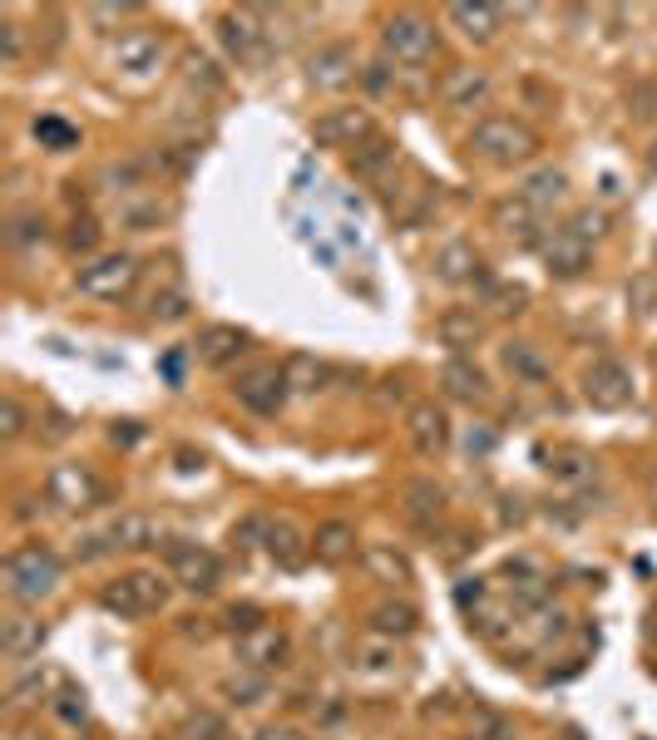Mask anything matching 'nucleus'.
<instances>
[{
    "label": "nucleus",
    "mask_w": 657,
    "mask_h": 740,
    "mask_svg": "<svg viewBox=\"0 0 657 740\" xmlns=\"http://www.w3.org/2000/svg\"><path fill=\"white\" fill-rule=\"evenodd\" d=\"M499 20H505L499 5H469V0H455V5H450V25H460V35L479 39V45H489V39L499 35Z\"/></svg>",
    "instance_id": "nucleus-24"
},
{
    "label": "nucleus",
    "mask_w": 657,
    "mask_h": 740,
    "mask_svg": "<svg viewBox=\"0 0 657 740\" xmlns=\"http://www.w3.org/2000/svg\"><path fill=\"white\" fill-rule=\"evenodd\" d=\"M435 276L440 282H469V276H479V252L469 242H445L435 252Z\"/></svg>",
    "instance_id": "nucleus-28"
},
{
    "label": "nucleus",
    "mask_w": 657,
    "mask_h": 740,
    "mask_svg": "<svg viewBox=\"0 0 657 740\" xmlns=\"http://www.w3.org/2000/svg\"><path fill=\"white\" fill-rule=\"evenodd\" d=\"M495 223H499V232H509L514 237V242H544V237H539V227H544V217L534 213V207L524 203V197H505V203L495 207Z\"/></svg>",
    "instance_id": "nucleus-26"
},
{
    "label": "nucleus",
    "mask_w": 657,
    "mask_h": 740,
    "mask_svg": "<svg viewBox=\"0 0 657 740\" xmlns=\"http://www.w3.org/2000/svg\"><path fill=\"white\" fill-rule=\"evenodd\" d=\"M60 696V671H50V667H31V671H21V676L11 681V691H5V701H11L15 710H25V706H45V701H55Z\"/></svg>",
    "instance_id": "nucleus-23"
},
{
    "label": "nucleus",
    "mask_w": 657,
    "mask_h": 740,
    "mask_svg": "<svg viewBox=\"0 0 657 740\" xmlns=\"http://www.w3.org/2000/svg\"><path fill=\"white\" fill-rule=\"evenodd\" d=\"M653 503H657V479H653Z\"/></svg>",
    "instance_id": "nucleus-55"
},
{
    "label": "nucleus",
    "mask_w": 657,
    "mask_h": 740,
    "mask_svg": "<svg viewBox=\"0 0 657 740\" xmlns=\"http://www.w3.org/2000/svg\"><path fill=\"white\" fill-rule=\"evenodd\" d=\"M189 79L203 89H223V75L213 69V59H203V55H189Z\"/></svg>",
    "instance_id": "nucleus-49"
},
{
    "label": "nucleus",
    "mask_w": 657,
    "mask_h": 740,
    "mask_svg": "<svg viewBox=\"0 0 657 740\" xmlns=\"http://www.w3.org/2000/svg\"><path fill=\"white\" fill-rule=\"evenodd\" d=\"M268 553L277 558V568H302V558L311 553V543H302V533L292 528L287 519H272V533H268Z\"/></svg>",
    "instance_id": "nucleus-29"
},
{
    "label": "nucleus",
    "mask_w": 657,
    "mask_h": 740,
    "mask_svg": "<svg viewBox=\"0 0 657 740\" xmlns=\"http://www.w3.org/2000/svg\"><path fill=\"white\" fill-rule=\"evenodd\" d=\"M5 242H11V247H41V242H50V217L35 213V207L11 213V223H5Z\"/></svg>",
    "instance_id": "nucleus-34"
},
{
    "label": "nucleus",
    "mask_w": 657,
    "mask_h": 740,
    "mask_svg": "<svg viewBox=\"0 0 657 740\" xmlns=\"http://www.w3.org/2000/svg\"><path fill=\"white\" fill-rule=\"evenodd\" d=\"M440 385H445L450 400H465V405H485V400H489V380H485V371H479L475 361H465V355L445 361V371H440Z\"/></svg>",
    "instance_id": "nucleus-22"
},
{
    "label": "nucleus",
    "mask_w": 657,
    "mask_h": 740,
    "mask_svg": "<svg viewBox=\"0 0 657 740\" xmlns=\"http://www.w3.org/2000/svg\"><path fill=\"white\" fill-rule=\"evenodd\" d=\"M104 543L114 553H144V548H159V523L149 513H120V519L104 528Z\"/></svg>",
    "instance_id": "nucleus-21"
},
{
    "label": "nucleus",
    "mask_w": 657,
    "mask_h": 740,
    "mask_svg": "<svg viewBox=\"0 0 657 740\" xmlns=\"http://www.w3.org/2000/svg\"><path fill=\"white\" fill-rule=\"evenodd\" d=\"M45 440H55V444H60V440H70V420H65L60 410H55V414H45Z\"/></svg>",
    "instance_id": "nucleus-52"
},
{
    "label": "nucleus",
    "mask_w": 657,
    "mask_h": 740,
    "mask_svg": "<svg viewBox=\"0 0 657 740\" xmlns=\"http://www.w3.org/2000/svg\"><path fill=\"white\" fill-rule=\"evenodd\" d=\"M163 59V35L154 30H124L120 45H114V69L124 75H154Z\"/></svg>",
    "instance_id": "nucleus-19"
},
{
    "label": "nucleus",
    "mask_w": 657,
    "mask_h": 740,
    "mask_svg": "<svg viewBox=\"0 0 657 740\" xmlns=\"http://www.w3.org/2000/svg\"><path fill=\"white\" fill-rule=\"evenodd\" d=\"M653 371H657V351H653Z\"/></svg>",
    "instance_id": "nucleus-56"
},
{
    "label": "nucleus",
    "mask_w": 657,
    "mask_h": 740,
    "mask_svg": "<svg viewBox=\"0 0 657 740\" xmlns=\"http://www.w3.org/2000/svg\"><path fill=\"white\" fill-rule=\"evenodd\" d=\"M248 351H252V335L242 331V326H228V321L203 326V331H199V341H193V355H199L203 365H213V371L233 365L238 355H248Z\"/></svg>",
    "instance_id": "nucleus-15"
},
{
    "label": "nucleus",
    "mask_w": 657,
    "mask_h": 740,
    "mask_svg": "<svg viewBox=\"0 0 657 740\" xmlns=\"http://www.w3.org/2000/svg\"><path fill=\"white\" fill-rule=\"evenodd\" d=\"M45 637H50V627H45L41 617H31V612H15V617L0 622V651H5V661L41 657Z\"/></svg>",
    "instance_id": "nucleus-18"
},
{
    "label": "nucleus",
    "mask_w": 657,
    "mask_h": 740,
    "mask_svg": "<svg viewBox=\"0 0 657 740\" xmlns=\"http://www.w3.org/2000/svg\"><path fill=\"white\" fill-rule=\"evenodd\" d=\"M311 553H317V562H327V568H337V562H347L351 553H356V528H351L347 519H331V523H321V528L311 533Z\"/></svg>",
    "instance_id": "nucleus-25"
},
{
    "label": "nucleus",
    "mask_w": 657,
    "mask_h": 740,
    "mask_svg": "<svg viewBox=\"0 0 657 740\" xmlns=\"http://www.w3.org/2000/svg\"><path fill=\"white\" fill-rule=\"evenodd\" d=\"M134 282H139V262L129 252H100L90 266H80L75 292L90 301H120V296H129Z\"/></svg>",
    "instance_id": "nucleus-5"
},
{
    "label": "nucleus",
    "mask_w": 657,
    "mask_h": 740,
    "mask_svg": "<svg viewBox=\"0 0 657 740\" xmlns=\"http://www.w3.org/2000/svg\"><path fill=\"white\" fill-rule=\"evenodd\" d=\"M574 227L578 237H584V242H593V237H603V227H608V217L603 213H593V207H584V213H574Z\"/></svg>",
    "instance_id": "nucleus-48"
},
{
    "label": "nucleus",
    "mask_w": 657,
    "mask_h": 740,
    "mask_svg": "<svg viewBox=\"0 0 657 740\" xmlns=\"http://www.w3.org/2000/svg\"><path fill=\"white\" fill-rule=\"evenodd\" d=\"M163 217H169V203H159V197H144V203H129L120 213V223L129 227V232H149V227H159Z\"/></svg>",
    "instance_id": "nucleus-37"
},
{
    "label": "nucleus",
    "mask_w": 657,
    "mask_h": 740,
    "mask_svg": "<svg viewBox=\"0 0 657 740\" xmlns=\"http://www.w3.org/2000/svg\"><path fill=\"white\" fill-rule=\"evenodd\" d=\"M223 627H233L242 637V631H258V627H268V622H262V607H252V602H233L228 612H223Z\"/></svg>",
    "instance_id": "nucleus-44"
},
{
    "label": "nucleus",
    "mask_w": 657,
    "mask_h": 740,
    "mask_svg": "<svg viewBox=\"0 0 657 740\" xmlns=\"http://www.w3.org/2000/svg\"><path fill=\"white\" fill-rule=\"evenodd\" d=\"M435 331H440V341H445L450 351L465 355L469 345H475L479 335H485V326H479V316H475V311H445V316L435 321Z\"/></svg>",
    "instance_id": "nucleus-30"
},
{
    "label": "nucleus",
    "mask_w": 657,
    "mask_h": 740,
    "mask_svg": "<svg viewBox=\"0 0 657 740\" xmlns=\"http://www.w3.org/2000/svg\"><path fill=\"white\" fill-rule=\"evenodd\" d=\"M45 499L55 509H94V503H104V483L94 479L90 464H55L45 479Z\"/></svg>",
    "instance_id": "nucleus-7"
},
{
    "label": "nucleus",
    "mask_w": 657,
    "mask_h": 740,
    "mask_svg": "<svg viewBox=\"0 0 657 740\" xmlns=\"http://www.w3.org/2000/svg\"><path fill=\"white\" fill-rule=\"evenodd\" d=\"M514 197H524L539 217H548L554 207L568 203V173H564V168H554V163L534 168V173H524V183L514 187Z\"/></svg>",
    "instance_id": "nucleus-17"
},
{
    "label": "nucleus",
    "mask_w": 657,
    "mask_h": 740,
    "mask_svg": "<svg viewBox=\"0 0 657 740\" xmlns=\"http://www.w3.org/2000/svg\"><path fill=\"white\" fill-rule=\"evenodd\" d=\"M489 89H495L489 69L455 65V69H445V79H440V104L445 109H479L489 99Z\"/></svg>",
    "instance_id": "nucleus-16"
},
{
    "label": "nucleus",
    "mask_w": 657,
    "mask_h": 740,
    "mask_svg": "<svg viewBox=\"0 0 657 740\" xmlns=\"http://www.w3.org/2000/svg\"><path fill=\"white\" fill-rule=\"evenodd\" d=\"M539 252H544L548 276H564V282H568V276H584L588 262H593V247H588L574 227H554V232H544Z\"/></svg>",
    "instance_id": "nucleus-12"
},
{
    "label": "nucleus",
    "mask_w": 657,
    "mask_h": 740,
    "mask_svg": "<svg viewBox=\"0 0 657 740\" xmlns=\"http://www.w3.org/2000/svg\"><path fill=\"white\" fill-rule=\"evenodd\" d=\"M163 602H169V578L154 572V568L120 572V578L104 582V592H100V607L114 612V617H124V622H139V617H149V612H163Z\"/></svg>",
    "instance_id": "nucleus-3"
},
{
    "label": "nucleus",
    "mask_w": 657,
    "mask_h": 740,
    "mask_svg": "<svg viewBox=\"0 0 657 740\" xmlns=\"http://www.w3.org/2000/svg\"><path fill=\"white\" fill-rule=\"evenodd\" d=\"M5 592H11V602H21V607H41L45 597H55L65 582V562L55 558L45 543H25V548L5 553Z\"/></svg>",
    "instance_id": "nucleus-1"
},
{
    "label": "nucleus",
    "mask_w": 657,
    "mask_h": 740,
    "mask_svg": "<svg viewBox=\"0 0 657 740\" xmlns=\"http://www.w3.org/2000/svg\"><path fill=\"white\" fill-rule=\"evenodd\" d=\"M149 316H154V321H163V326H179L183 316H189V292H183V286H169V292H154Z\"/></svg>",
    "instance_id": "nucleus-38"
},
{
    "label": "nucleus",
    "mask_w": 657,
    "mask_h": 740,
    "mask_svg": "<svg viewBox=\"0 0 657 740\" xmlns=\"http://www.w3.org/2000/svg\"><path fill=\"white\" fill-rule=\"evenodd\" d=\"M282 371H287V385H292V390H302V395L327 390V380H331V365L317 361V355H292Z\"/></svg>",
    "instance_id": "nucleus-33"
},
{
    "label": "nucleus",
    "mask_w": 657,
    "mask_h": 740,
    "mask_svg": "<svg viewBox=\"0 0 657 740\" xmlns=\"http://www.w3.org/2000/svg\"><path fill=\"white\" fill-rule=\"evenodd\" d=\"M223 691H228L238 706H258V701L268 696V676H258V671H242V676L223 681Z\"/></svg>",
    "instance_id": "nucleus-40"
},
{
    "label": "nucleus",
    "mask_w": 657,
    "mask_h": 740,
    "mask_svg": "<svg viewBox=\"0 0 657 740\" xmlns=\"http://www.w3.org/2000/svg\"><path fill=\"white\" fill-rule=\"evenodd\" d=\"M406 513L416 523H435L440 513H445V489H440L435 479H416L406 489Z\"/></svg>",
    "instance_id": "nucleus-32"
},
{
    "label": "nucleus",
    "mask_w": 657,
    "mask_h": 740,
    "mask_svg": "<svg viewBox=\"0 0 657 740\" xmlns=\"http://www.w3.org/2000/svg\"><path fill=\"white\" fill-rule=\"evenodd\" d=\"M35 138H45L50 148H75L80 144V134H75L70 124H60V118H41V124H35Z\"/></svg>",
    "instance_id": "nucleus-46"
},
{
    "label": "nucleus",
    "mask_w": 657,
    "mask_h": 740,
    "mask_svg": "<svg viewBox=\"0 0 657 740\" xmlns=\"http://www.w3.org/2000/svg\"><path fill=\"white\" fill-rule=\"evenodd\" d=\"M0 39H5V65H15V59H21V49H25L21 25H15V20H5V25H0Z\"/></svg>",
    "instance_id": "nucleus-50"
},
{
    "label": "nucleus",
    "mask_w": 657,
    "mask_h": 740,
    "mask_svg": "<svg viewBox=\"0 0 657 740\" xmlns=\"http://www.w3.org/2000/svg\"><path fill=\"white\" fill-rule=\"evenodd\" d=\"M311 138H317L321 148H361L376 138V118H371V109L351 104V109H327V114L311 124Z\"/></svg>",
    "instance_id": "nucleus-8"
},
{
    "label": "nucleus",
    "mask_w": 657,
    "mask_h": 740,
    "mask_svg": "<svg viewBox=\"0 0 657 740\" xmlns=\"http://www.w3.org/2000/svg\"><path fill=\"white\" fill-rule=\"evenodd\" d=\"M55 716L70 720V726H84V716H90V706H84V691L60 686V696H55Z\"/></svg>",
    "instance_id": "nucleus-45"
},
{
    "label": "nucleus",
    "mask_w": 657,
    "mask_h": 740,
    "mask_svg": "<svg viewBox=\"0 0 657 740\" xmlns=\"http://www.w3.org/2000/svg\"><path fill=\"white\" fill-rule=\"evenodd\" d=\"M647 168H653V173H657V153H653V158H647Z\"/></svg>",
    "instance_id": "nucleus-54"
},
{
    "label": "nucleus",
    "mask_w": 657,
    "mask_h": 740,
    "mask_svg": "<svg viewBox=\"0 0 657 740\" xmlns=\"http://www.w3.org/2000/svg\"><path fill=\"white\" fill-rule=\"evenodd\" d=\"M287 657H292V637L282 627L242 631V637L233 641V661H238V671H258V676H268V671L287 667Z\"/></svg>",
    "instance_id": "nucleus-6"
},
{
    "label": "nucleus",
    "mask_w": 657,
    "mask_h": 740,
    "mask_svg": "<svg viewBox=\"0 0 657 740\" xmlns=\"http://www.w3.org/2000/svg\"><path fill=\"white\" fill-rule=\"evenodd\" d=\"M287 371L282 365H252L248 375H238V385H233V395H238L242 410L252 414H277L282 405H287Z\"/></svg>",
    "instance_id": "nucleus-9"
},
{
    "label": "nucleus",
    "mask_w": 657,
    "mask_h": 740,
    "mask_svg": "<svg viewBox=\"0 0 657 740\" xmlns=\"http://www.w3.org/2000/svg\"><path fill=\"white\" fill-rule=\"evenodd\" d=\"M396 158H400V148L390 144V138H371V144H361L356 153H351V173L356 178H381L386 168H396Z\"/></svg>",
    "instance_id": "nucleus-31"
},
{
    "label": "nucleus",
    "mask_w": 657,
    "mask_h": 740,
    "mask_svg": "<svg viewBox=\"0 0 657 740\" xmlns=\"http://www.w3.org/2000/svg\"><path fill=\"white\" fill-rule=\"evenodd\" d=\"M65 247H70L75 257H80V252H94V247H100V223H94V217H75L70 232H65Z\"/></svg>",
    "instance_id": "nucleus-42"
},
{
    "label": "nucleus",
    "mask_w": 657,
    "mask_h": 740,
    "mask_svg": "<svg viewBox=\"0 0 657 740\" xmlns=\"http://www.w3.org/2000/svg\"><path fill=\"white\" fill-rule=\"evenodd\" d=\"M356 79V49L351 45H321L317 55L307 59V84L321 89V94H337Z\"/></svg>",
    "instance_id": "nucleus-14"
},
{
    "label": "nucleus",
    "mask_w": 657,
    "mask_h": 740,
    "mask_svg": "<svg viewBox=\"0 0 657 740\" xmlns=\"http://www.w3.org/2000/svg\"><path fill=\"white\" fill-rule=\"evenodd\" d=\"M469 148H475L485 163H499V168H514L524 158L539 153V134L524 124V118H509V114H489L469 128Z\"/></svg>",
    "instance_id": "nucleus-2"
},
{
    "label": "nucleus",
    "mask_w": 657,
    "mask_h": 740,
    "mask_svg": "<svg viewBox=\"0 0 657 740\" xmlns=\"http://www.w3.org/2000/svg\"><path fill=\"white\" fill-rule=\"evenodd\" d=\"M554 474L558 479H568V483H578V479H593V464H588V454H564V459L554 464Z\"/></svg>",
    "instance_id": "nucleus-47"
},
{
    "label": "nucleus",
    "mask_w": 657,
    "mask_h": 740,
    "mask_svg": "<svg viewBox=\"0 0 657 740\" xmlns=\"http://www.w3.org/2000/svg\"><path fill=\"white\" fill-rule=\"evenodd\" d=\"M169 568H173V582L189 592H213L223 582V558L213 548H203V543H173Z\"/></svg>",
    "instance_id": "nucleus-10"
},
{
    "label": "nucleus",
    "mask_w": 657,
    "mask_h": 740,
    "mask_svg": "<svg viewBox=\"0 0 657 740\" xmlns=\"http://www.w3.org/2000/svg\"><path fill=\"white\" fill-rule=\"evenodd\" d=\"M381 45H386V55L396 59V65H430V55H435L440 35L435 25H430L420 10H396V15L381 25Z\"/></svg>",
    "instance_id": "nucleus-4"
},
{
    "label": "nucleus",
    "mask_w": 657,
    "mask_h": 740,
    "mask_svg": "<svg viewBox=\"0 0 657 740\" xmlns=\"http://www.w3.org/2000/svg\"><path fill=\"white\" fill-rule=\"evenodd\" d=\"M252 740H307L302 730H292V726H268V730H258Z\"/></svg>",
    "instance_id": "nucleus-53"
},
{
    "label": "nucleus",
    "mask_w": 657,
    "mask_h": 740,
    "mask_svg": "<svg viewBox=\"0 0 657 740\" xmlns=\"http://www.w3.org/2000/svg\"><path fill=\"white\" fill-rule=\"evenodd\" d=\"M505 365L514 371V380H529V385H544L548 380V361L529 341H509L505 345Z\"/></svg>",
    "instance_id": "nucleus-35"
},
{
    "label": "nucleus",
    "mask_w": 657,
    "mask_h": 740,
    "mask_svg": "<svg viewBox=\"0 0 657 740\" xmlns=\"http://www.w3.org/2000/svg\"><path fill=\"white\" fill-rule=\"evenodd\" d=\"M416 622H420V612L410 607V602H381V607L371 612V631H376L381 641L410 637V631H416Z\"/></svg>",
    "instance_id": "nucleus-27"
},
{
    "label": "nucleus",
    "mask_w": 657,
    "mask_h": 740,
    "mask_svg": "<svg viewBox=\"0 0 657 740\" xmlns=\"http://www.w3.org/2000/svg\"><path fill=\"white\" fill-rule=\"evenodd\" d=\"M366 562H371V572H381L386 582H410V568H406V558L400 553H390V548H366Z\"/></svg>",
    "instance_id": "nucleus-41"
},
{
    "label": "nucleus",
    "mask_w": 657,
    "mask_h": 740,
    "mask_svg": "<svg viewBox=\"0 0 657 740\" xmlns=\"http://www.w3.org/2000/svg\"><path fill=\"white\" fill-rule=\"evenodd\" d=\"M268 533H272V513H248V519L233 523L228 538H233V548L238 553H248V548H258V543L268 548Z\"/></svg>",
    "instance_id": "nucleus-36"
},
{
    "label": "nucleus",
    "mask_w": 657,
    "mask_h": 740,
    "mask_svg": "<svg viewBox=\"0 0 657 740\" xmlns=\"http://www.w3.org/2000/svg\"><path fill=\"white\" fill-rule=\"evenodd\" d=\"M218 35H223V45H228V55L238 59V65H258L262 49H268V30L258 25L252 10H228V15L218 20Z\"/></svg>",
    "instance_id": "nucleus-13"
},
{
    "label": "nucleus",
    "mask_w": 657,
    "mask_h": 740,
    "mask_svg": "<svg viewBox=\"0 0 657 740\" xmlns=\"http://www.w3.org/2000/svg\"><path fill=\"white\" fill-rule=\"evenodd\" d=\"M406 430H410V444H416L426 459H435V454L450 444V420H445V410H440V405H430V400L410 405Z\"/></svg>",
    "instance_id": "nucleus-20"
},
{
    "label": "nucleus",
    "mask_w": 657,
    "mask_h": 740,
    "mask_svg": "<svg viewBox=\"0 0 657 740\" xmlns=\"http://www.w3.org/2000/svg\"><path fill=\"white\" fill-rule=\"evenodd\" d=\"M25 424H31L25 405L15 400V395H5V400H0V434H5V440H21V434H25Z\"/></svg>",
    "instance_id": "nucleus-43"
},
{
    "label": "nucleus",
    "mask_w": 657,
    "mask_h": 740,
    "mask_svg": "<svg viewBox=\"0 0 657 740\" xmlns=\"http://www.w3.org/2000/svg\"><path fill=\"white\" fill-rule=\"evenodd\" d=\"M179 740H228V720L213 716V710H199L179 726Z\"/></svg>",
    "instance_id": "nucleus-39"
},
{
    "label": "nucleus",
    "mask_w": 657,
    "mask_h": 740,
    "mask_svg": "<svg viewBox=\"0 0 657 740\" xmlns=\"http://www.w3.org/2000/svg\"><path fill=\"white\" fill-rule=\"evenodd\" d=\"M584 400L593 410H623L633 400V371L623 361H593V371L584 375Z\"/></svg>",
    "instance_id": "nucleus-11"
},
{
    "label": "nucleus",
    "mask_w": 657,
    "mask_h": 740,
    "mask_svg": "<svg viewBox=\"0 0 657 740\" xmlns=\"http://www.w3.org/2000/svg\"><path fill=\"white\" fill-rule=\"evenodd\" d=\"M139 5H90V20L94 25H120L124 15H134Z\"/></svg>",
    "instance_id": "nucleus-51"
}]
</instances>
